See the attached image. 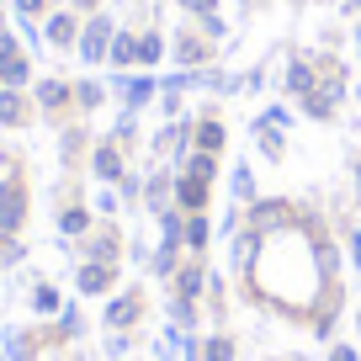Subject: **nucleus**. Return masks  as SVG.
Returning a JSON list of instances; mask_svg holds the SVG:
<instances>
[{
	"mask_svg": "<svg viewBox=\"0 0 361 361\" xmlns=\"http://www.w3.org/2000/svg\"><path fill=\"white\" fill-rule=\"evenodd\" d=\"M16 218H22V197H16L11 186H6V192H0V228H11Z\"/></svg>",
	"mask_w": 361,
	"mask_h": 361,
	"instance_id": "f03ea898",
	"label": "nucleus"
},
{
	"mask_svg": "<svg viewBox=\"0 0 361 361\" xmlns=\"http://www.w3.org/2000/svg\"><path fill=\"white\" fill-rule=\"evenodd\" d=\"M22 11H37V0H22Z\"/></svg>",
	"mask_w": 361,
	"mask_h": 361,
	"instance_id": "39448f33",
	"label": "nucleus"
},
{
	"mask_svg": "<svg viewBox=\"0 0 361 361\" xmlns=\"http://www.w3.org/2000/svg\"><path fill=\"white\" fill-rule=\"evenodd\" d=\"M102 48H106V22H90V27H85V43H80V54H85V59H102Z\"/></svg>",
	"mask_w": 361,
	"mask_h": 361,
	"instance_id": "f257e3e1",
	"label": "nucleus"
},
{
	"mask_svg": "<svg viewBox=\"0 0 361 361\" xmlns=\"http://www.w3.org/2000/svg\"><path fill=\"white\" fill-rule=\"evenodd\" d=\"M11 117H16V102H11V96H0V123H11Z\"/></svg>",
	"mask_w": 361,
	"mask_h": 361,
	"instance_id": "20e7f679",
	"label": "nucleus"
},
{
	"mask_svg": "<svg viewBox=\"0 0 361 361\" xmlns=\"http://www.w3.org/2000/svg\"><path fill=\"white\" fill-rule=\"evenodd\" d=\"M48 37H54V43H69V37H75V22H69V16H54V22H48Z\"/></svg>",
	"mask_w": 361,
	"mask_h": 361,
	"instance_id": "7ed1b4c3",
	"label": "nucleus"
}]
</instances>
